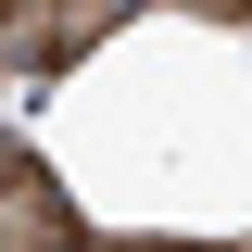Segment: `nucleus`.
Segmentation results:
<instances>
[{
    "label": "nucleus",
    "mask_w": 252,
    "mask_h": 252,
    "mask_svg": "<svg viewBox=\"0 0 252 252\" xmlns=\"http://www.w3.org/2000/svg\"><path fill=\"white\" fill-rule=\"evenodd\" d=\"M0 252H89V227H76L63 177L26 152V139H0Z\"/></svg>",
    "instance_id": "1"
},
{
    "label": "nucleus",
    "mask_w": 252,
    "mask_h": 252,
    "mask_svg": "<svg viewBox=\"0 0 252 252\" xmlns=\"http://www.w3.org/2000/svg\"><path fill=\"white\" fill-rule=\"evenodd\" d=\"M89 252H215V240H89Z\"/></svg>",
    "instance_id": "2"
},
{
    "label": "nucleus",
    "mask_w": 252,
    "mask_h": 252,
    "mask_svg": "<svg viewBox=\"0 0 252 252\" xmlns=\"http://www.w3.org/2000/svg\"><path fill=\"white\" fill-rule=\"evenodd\" d=\"M189 13H227V26H252V0H189Z\"/></svg>",
    "instance_id": "3"
}]
</instances>
